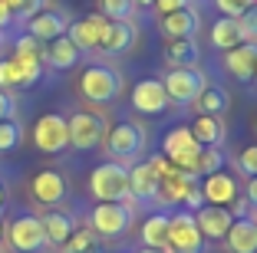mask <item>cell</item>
Returning a JSON list of instances; mask_svg holds the SVG:
<instances>
[{"label": "cell", "mask_w": 257, "mask_h": 253, "mask_svg": "<svg viewBox=\"0 0 257 253\" xmlns=\"http://www.w3.org/2000/svg\"><path fill=\"white\" fill-rule=\"evenodd\" d=\"M79 92L83 99H89L92 105H109L119 99L122 92V76L115 73L106 63H89V66L79 73Z\"/></svg>", "instance_id": "6da1fadb"}, {"label": "cell", "mask_w": 257, "mask_h": 253, "mask_svg": "<svg viewBox=\"0 0 257 253\" xmlns=\"http://www.w3.org/2000/svg\"><path fill=\"white\" fill-rule=\"evenodd\" d=\"M132 210H136V201L128 197V201H109V204H96L89 214V230L96 237H122V233L132 227Z\"/></svg>", "instance_id": "7a4b0ae2"}, {"label": "cell", "mask_w": 257, "mask_h": 253, "mask_svg": "<svg viewBox=\"0 0 257 253\" xmlns=\"http://www.w3.org/2000/svg\"><path fill=\"white\" fill-rule=\"evenodd\" d=\"M89 191L99 204L128 201V168L119 161H106V164H99V168H92Z\"/></svg>", "instance_id": "3957f363"}, {"label": "cell", "mask_w": 257, "mask_h": 253, "mask_svg": "<svg viewBox=\"0 0 257 253\" xmlns=\"http://www.w3.org/2000/svg\"><path fill=\"white\" fill-rule=\"evenodd\" d=\"M162 155L185 174H198V158H201V145L195 142L188 125H178L172 132H165L162 138Z\"/></svg>", "instance_id": "277c9868"}, {"label": "cell", "mask_w": 257, "mask_h": 253, "mask_svg": "<svg viewBox=\"0 0 257 253\" xmlns=\"http://www.w3.org/2000/svg\"><path fill=\"white\" fill-rule=\"evenodd\" d=\"M106 151L112 161H136L145 148V132L136 125V122H115L112 128H106Z\"/></svg>", "instance_id": "5b68a950"}, {"label": "cell", "mask_w": 257, "mask_h": 253, "mask_svg": "<svg viewBox=\"0 0 257 253\" xmlns=\"http://www.w3.org/2000/svg\"><path fill=\"white\" fill-rule=\"evenodd\" d=\"M162 86H165L168 102L191 105L198 96H201V89L208 86V79H204V73L198 66H185V69H168L165 79H162Z\"/></svg>", "instance_id": "8992f818"}, {"label": "cell", "mask_w": 257, "mask_h": 253, "mask_svg": "<svg viewBox=\"0 0 257 253\" xmlns=\"http://www.w3.org/2000/svg\"><path fill=\"white\" fill-rule=\"evenodd\" d=\"M66 125H69V145L76 151H92L106 138V122L99 112H73Z\"/></svg>", "instance_id": "52a82bcc"}, {"label": "cell", "mask_w": 257, "mask_h": 253, "mask_svg": "<svg viewBox=\"0 0 257 253\" xmlns=\"http://www.w3.org/2000/svg\"><path fill=\"white\" fill-rule=\"evenodd\" d=\"M208 243H204L201 230L195 223V214L188 210H178L172 214V223H168V253H204Z\"/></svg>", "instance_id": "ba28073f"}, {"label": "cell", "mask_w": 257, "mask_h": 253, "mask_svg": "<svg viewBox=\"0 0 257 253\" xmlns=\"http://www.w3.org/2000/svg\"><path fill=\"white\" fill-rule=\"evenodd\" d=\"M33 145L43 155H60V151L69 148V125L60 112H46V115L37 119V125H33Z\"/></svg>", "instance_id": "9c48e42d"}, {"label": "cell", "mask_w": 257, "mask_h": 253, "mask_svg": "<svg viewBox=\"0 0 257 253\" xmlns=\"http://www.w3.org/2000/svg\"><path fill=\"white\" fill-rule=\"evenodd\" d=\"M7 243L14 246L17 253H40L46 246V237H43V223L40 217L33 214H20L7 223Z\"/></svg>", "instance_id": "30bf717a"}, {"label": "cell", "mask_w": 257, "mask_h": 253, "mask_svg": "<svg viewBox=\"0 0 257 253\" xmlns=\"http://www.w3.org/2000/svg\"><path fill=\"white\" fill-rule=\"evenodd\" d=\"M43 76V63L33 60H0V89H33Z\"/></svg>", "instance_id": "8fae6325"}, {"label": "cell", "mask_w": 257, "mask_h": 253, "mask_svg": "<svg viewBox=\"0 0 257 253\" xmlns=\"http://www.w3.org/2000/svg\"><path fill=\"white\" fill-rule=\"evenodd\" d=\"M106 27H109V20L102 14H89V17H83V20L69 23L66 37L73 40V46L79 53H99V40H102Z\"/></svg>", "instance_id": "7c38bea8"}, {"label": "cell", "mask_w": 257, "mask_h": 253, "mask_svg": "<svg viewBox=\"0 0 257 253\" xmlns=\"http://www.w3.org/2000/svg\"><path fill=\"white\" fill-rule=\"evenodd\" d=\"M30 194H33V201L46 204V207H56V204L66 201L69 184H66V178H63L60 171H53V168H43V171H37V174L30 178Z\"/></svg>", "instance_id": "4fadbf2b"}, {"label": "cell", "mask_w": 257, "mask_h": 253, "mask_svg": "<svg viewBox=\"0 0 257 253\" xmlns=\"http://www.w3.org/2000/svg\"><path fill=\"white\" fill-rule=\"evenodd\" d=\"M201 197H204V204H211V207H231V201H234L237 194V181H234V174H227V171H214V174H204V181H201Z\"/></svg>", "instance_id": "5bb4252c"}, {"label": "cell", "mask_w": 257, "mask_h": 253, "mask_svg": "<svg viewBox=\"0 0 257 253\" xmlns=\"http://www.w3.org/2000/svg\"><path fill=\"white\" fill-rule=\"evenodd\" d=\"M168 96H165V86L162 79H142L136 82V89H132V109L142 112V115H162L168 109Z\"/></svg>", "instance_id": "9a60e30c"}, {"label": "cell", "mask_w": 257, "mask_h": 253, "mask_svg": "<svg viewBox=\"0 0 257 253\" xmlns=\"http://www.w3.org/2000/svg\"><path fill=\"white\" fill-rule=\"evenodd\" d=\"M136 43V23L132 20H109L106 33L99 40V53L106 56H119V53H128Z\"/></svg>", "instance_id": "2e32d148"}, {"label": "cell", "mask_w": 257, "mask_h": 253, "mask_svg": "<svg viewBox=\"0 0 257 253\" xmlns=\"http://www.w3.org/2000/svg\"><path fill=\"white\" fill-rule=\"evenodd\" d=\"M66 27H69V20L60 14V10H40L37 17L27 20V33H30L33 40H40V43H50V40H56V37H66Z\"/></svg>", "instance_id": "e0dca14e"}, {"label": "cell", "mask_w": 257, "mask_h": 253, "mask_svg": "<svg viewBox=\"0 0 257 253\" xmlns=\"http://www.w3.org/2000/svg\"><path fill=\"white\" fill-rule=\"evenodd\" d=\"M195 223H198V230H201L204 240H224L227 227L234 223V217H231L227 207H211V204H204L201 210H195Z\"/></svg>", "instance_id": "ac0fdd59"}, {"label": "cell", "mask_w": 257, "mask_h": 253, "mask_svg": "<svg viewBox=\"0 0 257 253\" xmlns=\"http://www.w3.org/2000/svg\"><path fill=\"white\" fill-rule=\"evenodd\" d=\"M198 187V174H185V171H175L168 178L159 181V191H155V201L159 204H182L188 197V191Z\"/></svg>", "instance_id": "d6986e66"}, {"label": "cell", "mask_w": 257, "mask_h": 253, "mask_svg": "<svg viewBox=\"0 0 257 253\" xmlns=\"http://www.w3.org/2000/svg\"><path fill=\"white\" fill-rule=\"evenodd\" d=\"M79 56L83 53L73 46V40L69 37H56V40H50V43H43V66H50V69H73L76 63H79Z\"/></svg>", "instance_id": "ffe728a7"}, {"label": "cell", "mask_w": 257, "mask_h": 253, "mask_svg": "<svg viewBox=\"0 0 257 253\" xmlns=\"http://www.w3.org/2000/svg\"><path fill=\"white\" fill-rule=\"evenodd\" d=\"M198 27H201V14H198L195 7L175 10V14L162 17V33H165L168 40H188V37L198 33Z\"/></svg>", "instance_id": "44dd1931"}, {"label": "cell", "mask_w": 257, "mask_h": 253, "mask_svg": "<svg viewBox=\"0 0 257 253\" xmlns=\"http://www.w3.org/2000/svg\"><path fill=\"white\" fill-rule=\"evenodd\" d=\"M254 63H257V43H241V46L224 53L227 73L234 76V79H241V82L254 79Z\"/></svg>", "instance_id": "7402d4cb"}, {"label": "cell", "mask_w": 257, "mask_h": 253, "mask_svg": "<svg viewBox=\"0 0 257 253\" xmlns=\"http://www.w3.org/2000/svg\"><path fill=\"white\" fill-rule=\"evenodd\" d=\"M224 243L231 253H257V220L254 217L234 220L224 233Z\"/></svg>", "instance_id": "603a6c76"}, {"label": "cell", "mask_w": 257, "mask_h": 253, "mask_svg": "<svg viewBox=\"0 0 257 253\" xmlns=\"http://www.w3.org/2000/svg\"><path fill=\"white\" fill-rule=\"evenodd\" d=\"M40 223H43L46 246H63L69 240V233L76 230V220L66 214V210H50V214L40 217Z\"/></svg>", "instance_id": "cb8c5ba5"}, {"label": "cell", "mask_w": 257, "mask_h": 253, "mask_svg": "<svg viewBox=\"0 0 257 253\" xmlns=\"http://www.w3.org/2000/svg\"><path fill=\"white\" fill-rule=\"evenodd\" d=\"M159 191V178L152 174V168L145 161H139L136 168H128V197L132 201H155Z\"/></svg>", "instance_id": "d4e9b609"}, {"label": "cell", "mask_w": 257, "mask_h": 253, "mask_svg": "<svg viewBox=\"0 0 257 253\" xmlns=\"http://www.w3.org/2000/svg\"><path fill=\"white\" fill-rule=\"evenodd\" d=\"M188 128L201 148H211V145L221 148V142H224V122H221V115H198Z\"/></svg>", "instance_id": "484cf974"}, {"label": "cell", "mask_w": 257, "mask_h": 253, "mask_svg": "<svg viewBox=\"0 0 257 253\" xmlns=\"http://www.w3.org/2000/svg\"><path fill=\"white\" fill-rule=\"evenodd\" d=\"M165 60H168V69H185V66H198V43L195 37L188 40H168L165 43Z\"/></svg>", "instance_id": "4316f807"}, {"label": "cell", "mask_w": 257, "mask_h": 253, "mask_svg": "<svg viewBox=\"0 0 257 253\" xmlns=\"http://www.w3.org/2000/svg\"><path fill=\"white\" fill-rule=\"evenodd\" d=\"M168 223H172V217H168L165 210L145 217V223H142V246H152V250H168Z\"/></svg>", "instance_id": "83f0119b"}, {"label": "cell", "mask_w": 257, "mask_h": 253, "mask_svg": "<svg viewBox=\"0 0 257 253\" xmlns=\"http://www.w3.org/2000/svg\"><path fill=\"white\" fill-rule=\"evenodd\" d=\"M241 30H237V20H227V17H221V20H214L211 27V46H218V50H234V46H241Z\"/></svg>", "instance_id": "f1b7e54d"}, {"label": "cell", "mask_w": 257, "mask_h": 253, "mask_svg": "<svg viewBox=\"0 0 257 253\" xmlns=\"http://www.w3.org/2000/svg\"><path fill=\"white\" fill-rule=\"evenodd\" d=\"M198 112L201 115H221V112H227V105H231V96H227L221 86H204L201 96L195 99Z\"/></svg>", "instance_id": "f546056e"}, {"label": "cell", "mask_w": 257, "mask_h": 253, "mask_svg": "<svg viewBox=\"0 0 257 253\" xmlns=\"http://www.w3.org/2000/svg\"><path fill=\"white\" fill-rule=\"evenodd\" d=\"M63 246H66V253H102V243L89 227H76Z\"/></svg>", "instance_id": "4dcf8cb0"}, {"label": "cell", "mask_w": 257, "mask_h": 253, "mask_svg": "<svg viewBox=\"0 0 257 253\" xmlns=\"http://www.w3.org/2000/svg\"><path fill=\"white\" fill-rule=\"evenodd\" d=\"M23 142V125L17 119H7L0 122V155H10V151H17Z\"/></svg>", "instance_id": "1f68e13d"}, {"label": "cell", "mask_w": 257, "mask_h": 253, "mask_svg": "<svg viewBox=\"0 0 257 253\" xmlns=\"http://www.w3.org/2000/svg\"><path fill=\"white\" fill-rule=\"evenodd\" d=\"M14 56L17 60H33V63H43V43L33 40L30 33H20L14 40Z\"/></svg>", "instance_id": "d6a6232c"}, {"label": "cell", "mask_w": 257, "mask_h": 253, "mask_svg": "<svg viewBox=\"0 0 257 253\" xmlns=\"http://www.w3.org/2000/svg\"><path fill=\"white\" fill-rule=\"evenodd\" d=\"M99 14L106 20H132L136 7H132V0H99Z\"/></svg>", "instance_id": "836d02e7"}, {"label": "cell", "mask_w": 257, "mask_h": 253, "mask_svg": "<svg viewBox=\"0 0 257 253\" xmlns=\"http://www.w3.org/2000/svg\"><path fill=\"white\" fill-rule=\"evenodd\" d=\"M214 171H224V151L218 145L201 148V158H198V174H214Z\"/></svg>", "instance_id": "e575fe53"}, {"label": "cell", "mask_w": 257, "mask_h": 253, "mask_svg": "<svg viewBox=\"0 0 257 253\" xmlns=\"http://www.w3.org/2000/svg\"><path fill=\"white\" fill-rule=\"evenodd\" d=\"M4 4L14 10V17H23V20H30L40 10H46V0H4Z\"/></svg>", "instance_id": "d590c367"}, {"label": "cell", "mask_w": 257, "mask_h": 253, "mask_svg": "<svg viewBox=\"0 0 257 253\" xmlns=\"http://www.w3.org/2000/svg\"><path fill=\"white\" fill-rule=\"evenodd\" d=\"M214 7H218L221 17H227V20H237V17H244L254 4L250 0H214Z\"/></svg>", "instance_id": "8d00e7d4"}, {"label": "cell", "mask_w": 257, "mask_h": 253, "mask_svg": "<svg viewBox=\"0 0 257 253\" xmlns=\"http://www.w3.org/2000/svg\"><path fill=\"white\" fill-rule=\"evenodd\" d=\"M237 30H241L244 43H254L257 40V7H250L244 17H237Z\"/></svg>", "instance_id": "74e56055"}, {"label": "cell", "mask_w": 257, "mask_h": 253, "mask_svg": "<svg viewBox=\"0 0 257 253\" xmlns=\"http://www.w3.org/2000/svg\"><path fill=\"white\" fill-rule=\"evenodd\" d=\"M145 164H149V168H152V174H155V178H168V174H175V171H178V168H175V164L172 161H168V158L165 155H152L149 158V161H145Z\"/></svg>", "instance_id": "f35d334b"}, {"label": "cell", "mask_w": 257, "mask_h": 253, "mask_svg": "<svg viewBox=\"0 0 257 253\" xmlns=\"http://www.w3.org/2000/svg\"><path fill=\"white\" fill-rule=\"evenodd\" d=\"M237 168H241L247 178L257 174V145H250V148H244L241 155H237Z\"/></svg>", "instance_id": "ab89813d"}, {"label": "cell", "mask_w": 257, "mask_h": 253, "mask_svg": "<svg viewBox=\"0 0 257 253\" xmlns=\"http://www.w3.org/2000/svg\"><path fill=\"white\" fill-rule=\"evenodd\" d=\"M152 7L159 10L162 17H168V14H175V10H188V7H191V0H155Z\"/></svg>", "instance_id": "60d3db41"}, {"label": "cell", "mask_w": 257, "mask_h": 253, "mask_svg": "<svg viewBox=\"0 0 257 253\" xmlns=\"http://www.w3.org/2000/svg\"><path fill=\"white\" fill-rule=\"evenodd\" d=\"M7 119H17V102L7 89H0V122H7Z\"/></svg>", "instance_id": "b9f144b4"}, {"label": "cell", "mask_w": 257, "mask_h": 253, "mask_svg": "<svg viewBox=\"0 0 257 253\" xmlns=\"http://www.w3.org/2000/svg\"><path fill=\"white\" fill-rule=\"evenodd\" d=\"M185 207H188V214H195V210H201L204 207V197H201V191H198V187H195V191H188V197H185Z\"/></svg>", "instance_id": "7bdbcfd3"}, {"label": "cell", "mask_w": 257, "mask_h": 253, "mask_svg": "<svg viewBox=\"0 0 257 253\" xmlns=\"http://www.w3.org/2000/svg\"><path fill=\"white\" fill-rule=\"evenodd\" d=\"M14 20H17V17H14V10H10L7 4L0 0V33L7 30V27H10V23H14Z\"/></svg>", "instance_id": "ee69618b"}, {"label": "cell", "mask_w": 257, "mask_h": 253, "mask_svg": "<svg viewBox=\"0 0 257 253\" xmlns=\"http://www.w3.org/2000/svg\"><path fill=\"white\" fill-rule=\"evenodd\" d=\"M241 194H244V197H247V201L257 207V174H254V178H247V187H244Z\"/></svg>", "instance_id": "f6af8a7d"}, {"label": "cell", "mask_w": 257, "mask_h": 253, "mask_svg": "<svg viewBox=\"0 0 257 253\" xmlns=\"http://www.w3.org/2000/svg\"><path fill=\"white\" fill-rule=\"evenodd\" d=\"M4 207H7V184L0 181V217H4Z\"/></svg>", "instance_id": "bcb514c9"}, {"label": "cell", "mask_w": 257, "mask_h": 253, "mask_svg": "<svg viewBox=\"0 0 257 253\" xmlns=\"http://www.w3.org/2000/svg\"><path fill=\"white\" fill-rule=\"evenodd\" d=\"M152 4H155V0H132V7H136V10L139 7H152Z\"/></svg>", "instance_id": "7dc6e473"}, {"label": "cell", "mask_w": 257, "mask_h": 253, "mask_svg": "<svg viewBox=\"0 0 257 253\" xmlns=\"http://www.w3.org/2000/svg\"><path fill=\"white\" fill-rule=\"evenodd\" d=\"M0 240H7V223H4V217H0Z\"/></svg>", "instance_id": "c3c4849f"}, {"label": "cell", "mask_w": 257, "mask_h": 253, "mask_svg": "<svg viewBox=\"0 0 257 253\" xmlns=\"http://www.w3.org/2000/svg\"><path fill=\"white\" fill-rule=\"evenodd\" d=\"M139 253H168V250H152V246H142Z\"/></svg>", "instance_id": "681fc988"}, {"label": "cell", "mask_w": 257, "mask_h": 253, "mask_svg": "<svg viewBox=\"0 0 257 253\" xmlns=\"http://www.w3.org/2000/svg\"><path fill=\"white\" fill-rule=\"evenodd\" d=\"M254 79H257V63H254Z\"/></svg>", "instance_id": "f907efd6"}, {"label": "cell", "mask_w": 257, "mask_h": 253, "mask_svg": "<svg viewBox=\"0 0 257 253\" xmlns=\"http://www.w3.org/2000/svg\"><path fill=\"white\" fill-rule=\"evenodd\" d=\"M0 43H4V33H0Z\"/></svg>", "instance_id": "816d5d0a"}, {"label": "cell", "mask_w": 257, "mask_h": 253, "mask_svg": "<svg viewBox=\"0 0 257 253\" xmlns=\"http://www.w3.org/2000/svg\"><path fill=\"white\" fill-rule=\"evenodd\" d=\"M250 4H254V7H257V0H250Z\"/></svg>", "instance_id": "f5cc1de1"}, {"label": "cell", "mask_w": 257, "mask_h": 253, "mask_svg": "<svg viewBox=\"0 0 257 253\" xmlns=\"http://www.w3.org/2000/svg\"><path fill=\"white\" fill-rule=\"evenodd\" d=\"M254 220H257V217H254Z\"/></svg>", "instance_id": "db71d44e"}]
</instances>
